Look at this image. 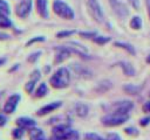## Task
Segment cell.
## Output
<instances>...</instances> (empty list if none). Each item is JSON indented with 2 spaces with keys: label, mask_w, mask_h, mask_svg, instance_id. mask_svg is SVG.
Instances as JSON below:
<instances>
[{
  "label": "cell",
  "mask_w": 150,
  "mask_h": 140,
  "mask_svg": "<svg viewBox=\"0 0 150 140\" xmlns=\"http://www.w3.org/2000/svg\"><path fill=\"white\" fill-rule=\"evenodd\" d=\"M61 105H62V103H61V102H53V103H49V104H47V105L42 106L40 110H38L36 114H38L39 117L46 116V114H48V113H50V112H53V111L57 110L59 107H61Z\"/></svg>",
  "instance_id": "cell-11"
},
{
  "label": "cell",
  "mask_w": 150,
  "mask_h": 140,
  "mask_svg": "<svg viewBox=\"0 0 150 140\" xmlns=\"http://www.w3.org/2000/svg\"><path fill=\"white\" fill-rule=\"evenodd\" d=\"M80 36L84 38H94L96 36V33L95 32H80Z\"/></svg>",
  "instance_id": "cell-30"
},
{
  "label": "cell",
  "mask_w": 150,
  "mask_h": 140,
  "mask_svg": "<svg viewBox=\"0 0 150 140\" xmlns=\"http://www.w3.org/2000/svg\"><path fill=\"white\" fill-rule=\"evenodd\" d=\"M8 38H9V35L8 34L0 33V40H8Z\"/></svg>",
  "instance_id": "cell-39"
},
{
  "label": "cell",
  "mask_w": 150,
  "mask_h": 140,
  "mask_svg": "<svg viewBox=\"0 0 150 140\" xmlns=\"http://www.w3.org/2000/svg\"><path fill=\"white\" fill-rule=\"evenodd\" d=\"M142 110H143V112H150V100L143 104Z\"/></svg>",
  "instance_id": "cell-36"
},
{
  "label": "cell",
  "mask_w": 150,
  "mask_h": 140,
  "mask_svg": "<svg viewBox=\"0 0 150 140\" xmlns=\"http://www.w3.org/2000/svg\"><path fill=\"white\" fill-rule=\"evenodd\" d=\"M79 138H80L79 132L76 130L69 128L68 131L63 132L60 135H52L50 140H79Z\"/></svg>",
  "instance_id": "cell-9"
},
{
  "label": "cell",
  "mask_w": 150,
  "mask_h": 140,
  "mask_svg": "<svg viewBox=\"0 0 150 140\" xmlns=\"http://www.w3.org/2000/svg\"><path fill=\"white\" fill-rule=\"evenodd\" d=\"M15 124L19 127H22L25 130H29L32 127H35V125H36L35 120L32 119V118H28V117H20V118H18Z\"/></svg>",
  "instance_id": "cell-12"
},
{
  "label": "cell",
  "mask_w": 150,
  "mask_h": 140,
  "mask_svg": "<svg viewBox=\"0 0 150 140\" xmlns=\"http://www.w3.org/2000/svg\"><path fill=\"white\" fill-rule=\"evenodd\" d=\"M110 40H111V38H110L109 36H100V35H96V36L93 38V41H94L95 43H97V44H105V43H108Z\"/></svg>",
  "instance_id": "cell-25"
},
{
  "label": "cell",
  "mask_w": 150,
  "mask_h": 140,
  "mask_svg": "<svg viewBox=\"0 0 150 140\" xmlns=\"http://www.w3.org/2000/svg\"><path fill=\"white\" fill-rule=\"evenodd\" d=\"M6 123H7V118H6L4 114H0V127L4 126Z\"/></svg>",
  "instance_id": "cell-37"
},
{
  "label": "cell",
  "mask_w": 150,
  "mask_h": 140,
  "mask_svg": "<svg viewBox=\"0 0 150 140\" xmlns=\"http://www.w3.org/2000/svg\"><path fill=\"white\" fill-rule=\"evenodd\" d=\"M53 10L56 15H59L62 19L66 20H73L74 19V12L73 9L63 1L61 0H55L53 4Z\"/></svg>",
  "instance_id": "cell-2"
},
{
  "label": "cell",
  "mask_w": 150,
  "mask_h": 140,
  "mask_svg": "<svg viewBox=\"0 0 150 140\" xmlns=\"http://www.w3.org/2000/svg\"><path fill=\"white\" fill-rule=\"evenodd\" d=\"M55 51H56V55H55V63H61L63 62L64 60H67L70 54H71V50L69 49V47L67 46H59L55 48Z\"/></svg>",
  "instance_id": "cell-8"
},
{
  "label": "cell",
  "mask_w": 150,
  "mask_h": 140,
  "mask_svg": "<svg viewBox=\"0 0 150 140\" xmlns=\"http://www.w3.org/2000/svg\"><path fill=\"white\" fill-rule=\"evenodd\" d=\"M36 10L39 15L43 19L48 18V6H47V0H36Z\"/></svg>",
  "instance_id": "cell-14"
},
{
  "label": "cell",
  "mask_w": 150,
  "mask_h": 140,
  "mask_svg": "<svg viewBox=\"0 0 150 140\" xmlns=\"http://www.w3.org/2000/svg\"><path fill=\"white\" fill-rule=\"evenodd\" d=\"M146 62H148V63H150V55L148 56V58H146Z\"/></svg>",
  "instance_id": "cell-41"
},
{
  "label": "cell",
  "mask_w": 150,
  "mask_h": 140,
  "mask_svg": "<svg viewBox=\"0 0 150 140\" xmlns=\"http://www.w3.org/2000/svg\"><path fill=\"white\" fill-rule=\"evenodd\" d=\"M123 90L129 94H137L141 91V86H137L134 84H127L123 86Z\"/></svg>",
  "instance_id": "cell-18"
},
{
  "label": "cell",
  "mask_w": 150,
  "mask_h": 140,
  "mask_svg": "<svg viewBox=\"0 0 150 140\" xmlns=\"http://www.w3.org/2000/svg\"><path fill=\"white\" fill-rule=\"evenodd\" d=\"M1 97H2V92H0V98H1Z\"/></svg>",
  "instance_id": "cell-43"
},
{
  "label": "cell",
  "mask_w": 150,
  "mask_h": 140,
  "mask_svg": "<svg viewBox=\"0 0 150 140\" xmlns=\"http://www.w3.org/2000/svg\"><path fill=\"white\" fill-rule=\"evenodd\" d=\"M23 134H25V128L19 127V126H18V128H14L12 131V136L14 139H16V140H20L23 136Z\"/></svg>",
  "instance_id": "cell-22"
},
{
  "label": "cell",
  "mask_w": 150,
  "mask_h": 140,
  "mask_svg": "<svg viewBox=\"0 0 150 140\" xmlns=\"http://www.w3.org/2000/svg\"><path fill=\"white\" fill-rule=\"evenodd\" d=\"M73 34H75V30H62V32H59V33L56 34V37L62 38V37L70 36V35H73Z\"/></svg>",
  "instance_id": "cell-28"
},
{
  "label": "cell",
  "mask_w": 150,
  "mask_h": 140,
  "mask_svg": "<svg viewBox=\"0 0 150 140\" xmlns=\"http://www.w3.org/2000/svg\"><path fill=\"white\" fill-rule=\"evenodd\" d=\"M11 26H12V21L8 19V16L0 14V27H2V28H9Z\"/></svg>",
  "instance_id": "cell-24"
},
{
  "label": "cell",
  "mask_w": 150,
  "mask_h": 140,
  "mask_svg": "<svg viewBox=\"0 0 150 140\" xmlns=\"http://www.w3.org/2000/svg\"><path fill=\"white\" fill-rule=\"evenodd\" d=\"M9 13H11L9 5H8L5 0H0V14H1V15H6V16H8Z\"/></svg>",
  "instance_id": "cell-21"
},
{
  "label": "cell",
  "mask_w": 150,
  "mask_h": 140,
  "mask_svg": "<svg viewBox=\"0 0 150 140\" xmlns=\"http://www.w3.org/2000/svg\"><path fill=\"white\" fill-rule=\"evenodd\" d=\"M110 88H111V83H110L109 80H102L101 83H98L97 90H98L100 92H104V91H107V90L110 89Z\"/></svg>",
  "instance_id": "cell-26"
},
{
  "label": "cell",
  "mask_w": 150,
  "mask_h": 140,
  "mask_svg": "<svg viewBox=\"0 0 150 140\" xmlns=\"http://www.w3.org/2000/svg\"><path fill=\"white\" fill-rule=\"evenodd\" d=\"M40 77H41V75H40V71H39V70H34V71L30 74V79H33V80H35V82H38V80L40 79Z\"/></svg>",
  "instance_id": "cell-33"
},
{
  "label": "cell",
  "mask_w": 150,
  "mask_h": 140,
  "mask_svg": "<svg viewBox=\"0 0 150 140\" xmlns=\"http://www.w3.org/2000/svg\"><path fill=\"white\" fill-rule=\"evenodd\" d=\"M129 2L132 5V7H134V8H138V7H139V4H138V1H137V0H129Z\"/></svg>",
  "instance_id": "cell-38"
},
{
  "label": "cell",
  "mask_w": 150,
  "mask_h": 140,
  "mask_svg": "<svg viewBox=\"0 0 150 140\" xmlns=\"http://www.w3.org/2000/svg\"><path fill=\"white\" fill-rule=\"evenodd\" d=\"M134 104L130 100H120L115 102L109 106L110 113H116V114H129V112L132 110Z\"/></svg>",
  "instance_id": "cell-4"
},
{
  "label": "cell",
  "mask_w": 150,
  "mask_h": 140,
  "mask_svg": "<svg viewBox=\"0 0 150 140\" xmlns=\"http://www.w3.org/2000/svg\"><path fill=\"white\" fill-rule=\"evenodd\" d=\"M114 44H115L116 47H118V48L124 49L125 51H128V52H129V54H131V55H135V54H136L135 48H134L131 44H129V43H124V42H115Z\"/></svg>",
  "instance_id": "cell-17"
},
{
  "label": "cell",
  "mask_w": 150,
  "mask_h": 140,
  "mask_svg": "<svg viewBox=\"0 0 150 140\" xmlns=\"http://www.w3.org/2000/svg\"><path fill=\"white\" fill-rule=\"evenodd\" d=\"M70 82V72L67 68H59L49 78V83L55 89H63L69 85Z\"/></svg>",
  "instance_id": "cell-1"
},
{
  "label": "cell",
  "mask_w": 150,
  "mask_h": 140,
  "mask_svg": "<svg viewBox=\"0 0 150 140\" xmlns=\"http://www.w3.org/2000/svg\"><path fill=\"white\" fill-rule=\"evenodd\" d=\"M47 93H48V88H47L46 83H41V84L39 85V88L36 89V91H35V97L41 98V97L46 96Z\"/></svg>",
  "instance_id": "cell-19"
},
{
  "label": "cell",
  "mask_w": 150,
  "mask_h": 140,
  "mask_svg": "<svg viewBox=\"0 0 150 140\" xmlns=\"http://www.w3.org/2000/svg\"><path fill=\"white\" fill-rule=\"evenodd\" d=\"M150 124V116H148V117H144V118H142L141 120H139V125L141 126H146V125H149Z\"/></svg>",
  "instance_id": "cell-35"
},
{
  "label": "cell",
  "mask_w": 150,
  "mask_h": 140,
  "mask_svg": "<svg viewBox=\"0 0 150 140\" xmlns=\"http://www.w3.org/2000/svg\"><path fill=\"white\" fill-rule=\"evenodd\" d=\"M148 12H149V18H150V5H149V9H148Z\"/></svg>",
  "instance_id": "cell-42"
},
{
  "label": "cell",
  "mask_w": 150,
  "mask_h": 140,
  "mask_svg": "<svg viewBox=\"0 0 150 140\" xmlns=\"http://www.w3.org/2000/svg\"><path fill=\"white\" fill-rule=\"evenodd\" d=\"M124 132H125V134H128V135H131V136H137V135L139 134L138 130H137V128H135V127H132V126L124 128Z\"/></svg>",
  "instance_id": "cell-27"
},
{
  "label": "cell",
  "mask_w": 150,
  "mask_h": 140,
  "mask_svg": "<svg viewBox=\"0 0 150 140\" xmlns=\"http://www.w3.org/2000/svg\"><path fill=\"white\" fill-rule=\"evenodd\" d=\"M6 62V58H0V65H2Z\"/></svg>",
  "instance_id": "cell-40"
},
{
  "label": "cell",
  "mask_w": 150,
  "mask_h": 140,
  "mask_svg": "<svg viewBox=\"0 0 150 140\" xmlns=\"http://www.w3.org/2000/svg\"><path fill=\"white\" fill-rule=\"evenodd\" d=\"M83 140H105V138L98 135L97 133H93V132H90V133H86V134H84Z\"/></svg>",
  "instance_id": "cell-23"
},
{
  "label": "cell",
  "mask_w": 150,
  "mask_h": 140,
  "mask_svg": "<svg viewBox=\"0 0 150 140\" xmlns=\"http://www.w3.org/2000/svg\"><path fill=\"white\" fill-rule=\"evenodd\" d=\"M28 135L29 140H47L43 131L38 127H32L28 130Z\"/></svg>",
  "instance_id": "cell-13"
},
{
  "label": "cell",
  "mask_w": 150,
  "mask_h": 140,
  "mask_svg": "<svg viewBox=\"0 0 150 140\" xmlns=\"http://www.w3.org/2000/svg\"><path fill=\"white\" fill-rule=\"evenodd\" d=\"M129 114H116V113H109L104 117H102L101 121L104 126L108 127H114V126H120L128 121Z\"/></svg>",
  "instance_id": "cell-3"
},
{
  "label": "cell",
  "mask_w": 150,
  "mask_h": 140,
  "mask_svg": "<svg viewBox=\"0 0 150 140\" xmlns=\"http://www.w3.org/2000/svg\"><path fill=\"white\" fill-rule=\"evenodd\" d=\"M109 2H110V5H111V7H112V9H114V12L118 15V16H127L128 15V9H127V7H125V5L123 4V2H121L120 0H109Z\"/></svg>",
  "instance_id": "cell-10"
},
{
  "label": "cell",
  "mask_w": 150,
  "mask_h": 140,
  "mask_svg": "<svg viewBox=\"0 0 150 140\" xmlns=\"http://www.w3.org/2000/svg\"><path fill=\"white\" fill-rule=\"evenodd\" d=\"M41 55V51H36V52H33L30 56H28V62H30V63H34L38 58H39V56Z\"/></svg>",
  "instance_id": "cell-31"
},
{
  "label": "cell",
  "mask_w": 150,
  "mask_h": 140,
  "mask_svg": "<svg viewBox=\"0 0 150 140\" xmlns=\"http://www.w3.org/2000/svg\"><path fill=\"white\" fill-rule=\"evenodd\" d=\"M35 80H33V79H30L29 82H27L26 83V85H25V90L28 92V93H32L33 92V90H34V86H35Z\"/></svg>",
  "instance_id": "cell-29"
},
{
  "label": "cell",
  "mask_w": 150,
  "mask_h": 140,
  "mask_svg": "<svg viewBox=\"0 0 150 140\" xmlns=\"http://www.w3.org/2000/svg\"><path fill=\"white\" fill-rule=\"evenodd\" d=\"M32 10V0H21L16 7H15V13L19 18H27Z\"/></svg>",
  "instance_id": "cell-6"
},
{
  "label": "cell",
  "mask_w": 150,
  "mask_h": 140,
  "mask_svg": "<svg viewBox=\"0 0 150 140\" xmlns=\"http://www.w3.org/2000/svg\"><path fill=\"white\" fill-rule=\"evenodd\" d=\"M21 99V96L19 93H14L12 96H9V98L7 99V102L5 103V106H4V112L5 113H13L19 104Z\"/></svg>",
  "instance_id": "cell-7"
},
{
  "label": "cell",
  "mask_w": 150,
  "mask_h": 140,
  "mask_svg": "<svg viewBox=\"0 0 150 140\" xmlns=\"http://www.w3.org/2000/svg\"><path fill=\"white\" fill-rule=\"evenodd\" d=\"M74 111H75V114H76V116H79V117H86V116L88 114L89 108H88V106H87L86 104H83V103H77V104H75V106H74Z\"/></svg>",
  "instance_id": "cell-15"
},
{
  "label": "cell",
  "mask_w": 150,
  "mask_h": 140,
  "mask_svg": "<svg viewBox=\"0 0 150 140\" xmlns=\"http://www.w3.org/2000/svg\"><path fill=\"white\" fill-rule=\"evenodd\" d=\"M88 10L96 22H98V23L104 22V14H103L97 0H88Z\"/></svg>",
  "instance_id": "cell-5"
},
{
  "label": "cell",
  "mask_w": 150,
  "mask_h": 140,
  "mask_svg": "<svg viewBox=\"0 0 150 140\" xmlns=\"http://www.w3.org/2000/svg\"><path fill=\"white\" fill-rule=\"evenodd\" d=\"M42 41H45V37H43V36H36V37H33L32 40H29V41L27 42V46H30V44L34 43V42H42Z\"/></svg>",
  "instance_id": "cell-34"
},
{
  "label": "cell",
  "mask_w": 150,
  "mask_h": 140,
  "mask_svg": "<svg viewBox=\"0 0 150 140\" xmlns=\"http://www.w3.org/2000/svg\"><path fill=\"white\" fill-rule=\"evenodd\" d=\"M105 140H122V139L117 133H108L105 136Z\"/></svg>",
  "instance_id": "cell-32"
},
{
  "label": "cell",
  "mask_w": 150,
  "mask_h": 140,
  "mask_svg": "<svg viewBox=\"0 0 150 140\" xmlns=\"http://www.w3.org/2000/svg\"><path fill=\"white\" fill-rule=\"evenodd\" d=\"M130 27L134 29V30H138L142 28V20L139 16H134L130 21Z\"/></svg>",
  "instance_id": "cell-20"
},
{
  "label": "cell",
  "mask_w": 150,
  "mask_h": 140,
  "mask_svg": "<svg viewBox=\"0 0 150 140\" xmlns=\"http://www.w3.org/2000/svg\"><path fill=\"white\" fill-rule=\"evenodd\" d=\"M118 65L121 66V69L123 70V74H124L125 76H130V77H132V76L135 75V69H134V66H132L130 63H127V62H120Z\"/></svg>",
  "instance_id": "cell-16"
}]
</instances>
